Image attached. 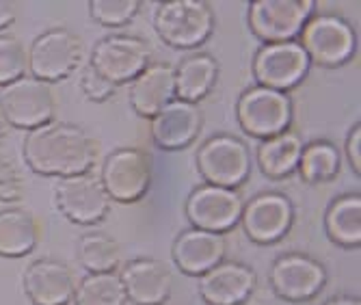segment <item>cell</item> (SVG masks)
<instances>
[{
	"mask_svg": "<svg viewBox=\"0 0 361 305\" xmlns=\"http://www.w3.org/2000/svg\"><path fill=\"white\" fill-rule=\"evenodd\" d=\"M18 18V11H16V5L13 3H5V0H0V32L7 30Z\"/></svg>",
	"mask_w": 361,
	"mask_h": 305,
	"instance_id": "34",
	"label": "cell"
},
{
	"mask_svg": "<svg viewBox=\"0 0 361 305\" xmlns=\"http://www.w3.org/2000/svg\"><path fill=\"white\" fill-rule=\"evenodd\" d=\"M22 158L30 172L42 178H72L93 169L97 143L82 126L52 119L26 132Z\"/></svg>",
	"mask_w": 361,
	"mask_h": 305,
	"instance_id": "1",
	"label": "cell"
},
{
	"mask_svg": "<svg viewBox=\"0 0 361 305\" xmlns=\"http://www.w3.org/2000/svg\"><path fill=\"white\" fill-rule=\"evenodd\" d=\"M326 282H329V273L324 264L301 251L277 256L269 268L271 290L288 303H305L316 299L324 290Z\"/></svg>",
	"mask_w": 361,
	"mask_h": 305,
	"instance_id": "12",
	"label": "cell"
},
{
	"mask_svg": "<svg viewBox=\"0 0 361 305\" xmlns=\"http://www.w3.org/2000/svg\"><path fill=\"white\" fill-rule=\"evenodd\" d=\"M76 258L87 273H117L121 249L113 236L104 232H85L76 241Z\"/></svg>",
	"mask_w": 361,
	"mask_h": 305,
	"instance_id": "26",
	"label": "cell"
},
{
	"mask_svg": "<svg viewBox=\"0 0 361 305\" xmlns=\"http://www.w3.org/2000/svg\"><path fill=\"white\" fill-rule=\"evenodd\" d=\"M56 210L76 225H95L109 217L111 197L97 176L80 174L61 178L54 186Z\"/></svg>",
	"mask_w": 361,
	"mask_h": 305,
	"instance_id": "14",
	"label": "cell"
},
{
	"mask_svg": "<svg viewBox=\"0 0 361 305\" xmlns=\"http://www.w3.org/2000/svg\"><path fill=\"white\" fill-rule=\"evenodd\" d=\"M141 5V0H91L89 16L100 26L121 28L139 16Z\"/></svg>",
	"mask_w": 361,
	"mask_h": 305,
	"instance_id": "29",
	"label": "cell"
},
{
	"mask_svg": "<svg viewBox=\"0 0 361 305\" xmlns=\"http://www.w3.org/2000/svg\"><path fill=\"white\" fill-rule=\"evenodd\" d=\"M301 150H303L301 134L290 128L281 134H275L271 139L259 141L255 152V162L262 176H267L269 180H286L292 174H297Z\"/></svg>",
	"mask_w": 361,
	"mask_h": 305,
	"instance_id": "24",
	"label": "cell"
},
{
	"mask_svg": "<svg viewBox=\"0 0 361 305\" xmlns=\"http://www.w3.org/2000/svg\"><path fill=\"white\" fill-rule=\"evenodd\" d=\"M243 197L238 191H229L221 186L200 184L195 186L186 201L184 215L195 229H204L212 234H227L240 221Z\"/></svg>",
	"mask_w": 361,
	"mask_h": 305,
	"instance_id": "15",
	"label": "cell"
},
{
	"mask_svg": "<svg viewBox=\"0 0 361 305\" xmlns=\"http://www.w3.org/2000/svg\"><path fill=\"white\" fill-rule=\"evenodd\" d=\"M322 305H361L357 294H336L331 299H326Z\"/></svg>",
	"mask_w": 361,
	"mask_h": 305,
	"instance_id": "35",
	"label": "cell"
},
{
	"mask_svg": "<svg viewBox=\"0 0 361 305\" xmlns=\"http://www.w3.org/2000/svg\"><path fill=\"white\" fill-rule=\"evenodd\" d=\"M5 134H7V124H5L3 117H0V143L5 141Z\"/></svg>",
	"mask_w": 361,
	"mask_h": 305,
	"instance_id": "36",
	"label": "cell"
},
{
	"mask_svg": "<svg viewBox=\"0 0 361 305\" xmlns=\"http://www.w3.org/2000/svg\"><path fill=\"white\" fill-rule=\"evenodd\" d=\"M74 305H126L117 273H87L74 290Z\"/></svg>",
	"mask_w": 361,
	"mask_h": 305,
	"instance_id": "28",
	"label": "cell"
},
{
	"mask_svg": "<svg viewBox=\"0 0 361 305\" xmlns=\"http://www.w3.org/2000/svg\"><path fill=\"white\" fill-rule=\"evenodd\" d=\"M219 74L221 67L212 54L190 52L173 67L176 100L188 102V104H200L202 100H206L214 91Z\"/></svg>",
	"mask_w": 361,
	"mask_h": 305,
	"instance_id": "22",
	"label": "cell"
},
{
	"mask_svg": "<svg viewBox=\"0 0 361 305\" xmlns=\"http://www.w3.org/2000/svg\"><path fill=\"white\" fill-rule=\"evenodd\" d=\"M324 234L342 249L361 245V197L359 193H342L329 201L322 217Z\"/></svg>",
	"mask_w": 361,
	"mask_h": 305,
	"instance_id": "25",
	"label": "cell"
},
{
	"mask_svg": "<svg viewBox=\"0 0 361 305\" xmlns=\"http://www.w3.org/2000/svg\"><path fill=\"white\" fill-rule=\"evenodd\" d=\"M82 61V40L74 30L48 28L26 50V74L46 85L70 78Z\"/></svg>",
	"mask_w": 361,
	"mask_h": 305,
	"instance_id": "3",
	"label": "cell"
},
{
	"mask_svg": "<svg viewBox=\"0 0 361 305\" xmlns=\"http://www.w3.org/2000/svg\"><path fill=\"white\" fill-rule=\"evenodd\" d=\"M342 167V154L336 148V143L326 139H316L310 143H303L297 174L307 184H322L331 182Z\"/></svg>",
	"mask_w": 361,
	"mask_h": 305,
	"instance_id": "27",
	"label": "cell"
},
{
	"mask_svg": "<svg viewBox=\"0 0 361 305\" xmlns=\"http://www.w3.org/2000/svg\"><path fill=\"white\" fill-rule=\"evenodd\" d=\"M204 184L238 191L251 178V150L234 134H212L195 154Z\"/></svg>",
	"mask_w": 361,
	"mask_h": 305,
	"instance_id": "4",
	"label": "cell"
},
{
	"mask_svg": "<svg viewBox=\"0 0 361 305\" xmlns=\"http://www.w3.org/2000/svg\"><path fill=\"white\" fill-rule=\"evenodd\" d=\"M22 288L32 305H70L76 290V277L65 262L39 258L26 266Z\"/></svg>",
	"mask_w": 361,
	"mask_h": 305,
	"instance_id": "18",
	"label": "cell"
},
{
	"mask_svg": "<svg viewBox=\"0 0 361 305\" xmlns=\"http://www.w3.org/2000/svg\"><path fill=\"white\" fill-rule=\"evenodd\" d=\"M80 91L85 93V97L89 102H109L111 97H115L117 87L113 83H109L102 74H97L91 65H85V70L80 72Z\"/></svg>",
	"mask_w": 361,
	"mask_h": 305,
	"instance_id": "31",
	"label": "cell"
},
{
	"mask_svg": "<svg viewBox=\"0 0 361 305\" xmlns=\"http://www.w3.org/2000/svg\"><path fill=\"white\" fill-rule=\"evenodd\" d=\"M344 152H346V160L353 169V174L359 178L361 176V124L355 121L348 128L346 141H344Z\"/></svg>",
	"mask_w": 361,
	"mask_h": 305,
	"instance_id": "33",
	"label": "cell"
},
{
	"mask_svg": "<svg viewBox=\"0 0 361 305\" xmlns=\"http://www.w3.org/2000/svg\"><path fill=\"white\" fill-rule=\"evenodd\" d=\"M204 115L197 104L173 100L156 117L149 119L152 141L165 152H180L190 148L202 134Z\"/></svg>",
	"mask_w": 361,
	"mask_h": 305,
	"instance_id": "19",
	"label": "cell"
},
{
	"mask_svg": "<svg viewBox=\"0 0 361 305\" xmlns=\"http://www.w3.org/2000/svg\"><path fill=\"white\" fill-rule=\"evenodd\" d=\"M152 156L141 148H115L106 154L100 169V182L111 201H141L152 186Z\"/></svg>",
	"mask_w": 361,
	"mask_h": 305,
	"instance_id": "9",
	"label": "cell"
},
{
	"mask_svg": "<svg viewBox=\"0 0 361 305\" xmlns=\"http://www.w3.org/2000/svg\"><path fill=\"white\" fill-rule=\"evenodd\" d=\"M56 115V97L50 85L22 76L0 89V117L18 130H35Z\"/></svg>",
	"mask_w": 361,
	"mask_h": 305,
	"instance_id": "8",
	"label": "cell"
},
{
	"mask_svg": "<svg viewBox=\"0 0 361 305\" xmlns=\"http://www.w3.org/2000/svg\"><path fill=\"white\" fill-rule=\"evenodd\" d=\"M26 76V48L9 32H0V89Z\"/></svg>",
	"mask_w": 361,
	"mask_h": 305,
	"instance_id": "30",
	"label": "cell"
},
{
	"mask_svg": "<svg viewBox=\"0 0 361 305\" xmlns=\"http://www.w3.org/2000/svg\"><path fill=\"white\" fill-rule=\"evenodd\" d=\"M294 102L290 93L264 87H249L236 102V121L251 139L264 141L290 130Z\"/></svg>",
	"mask_w": 361,
	"mask_h": 305,
	"instance_id": "6",
	"label": "cell"
},
{
	"mask_svg": "<svg viewBox=\"0 0 361 305\" xmlns=\"http://www.w3.org/2000/svg\"><path fill=\"white\" fill-rule=\"evenodd\" d=\"M310 67L312 63L305 50L294 40L279 44H262L253 54L251 74L257 87L288 93L305 80Z\"/></svg>",
	"mask_w": 361,
	"mask_h": 305,
	"instance_id": "13",
	"label": "cell"
},
{
	"mask_svg": "<svg viewBox=\"0 0 361 305\" xmlns=\"http://www.w3.org/2000/svg\"><path fill=\"white\" fill-rule=\"evenodd\" d=\"M126 301L135 305H165L173 292V275L158 258H133L119 266Z\"/></svg>",
	"mask_w": 361,
	"mask_h": 305,
	"instance_id": "16",
	"label": "cell"
},
{
	"mask_svg": "<svg viewBox=\"0 0 361 305\" xmlns=\"http://www.w3.org/2000/svg\"><path fill=\"white\" fill-rule=\"evenodd\" d=\"M197 280L206 305H245L257 288L255 268L240 260H223Z\"/></svg>",
	"mask_w": 361,
	"mask_h": 305,
	"instance_id": "17",
	"label": "cell"
},
{
	"mask_svg": "<svg viewBox=\"0 0 361 305\" xmlns=\"http://www.w3.org/2000/svg\"><path fill=\"white\" fill-rule=\"evenodd\" d=\"M24 195V182L11 158L0 154V201L16 203Z\"/></svg>",
	"mask_w": 361,
	"mask_h": 305,
	"instance_id": "32",
	"label": "cell"
},
{
	"mask_svg": "<svg viewBox=\"0 0 361 305\" xmlns=\"http://www.w3.org/2000/svg\"><path fill=\"white\" fill-rule=\"evenodd\" d=\"M214 9L206 0H167L154 9L156 35L176 50H195L214 32Z\"/></svg>",
	"mask_w": 361,
	"mask_h": 305,
	"instance_id": "2",
	"label": "cell"
},
{
	"mask_svg": "<svg viewBox=\"0 0 361 305\" xmlns=\"http://www.w3.org/2000/svg\"><path fill=\"white\" fill-rule=\"evenodd\" d=\"M42 227L28 208H0V258H24L37 249Z\"/></svg>",
	"mask_w": 361,
	"mask_h": 305,
	"instance_id": "23",
	"label": "cell"
},
{
	"mask_svg": "<svg viewBox=\"0 0 361 305\" xmlns=\"http://www.w3.org/2000/svg\"><path fill=\"white\" fill-rule=\"evenodd\" d=\"M312 65L342 67L357 52V32L353 24L336 13H314L297 40Z\"/></svg>",
	"mask_w": 361,
	"mask_h": 305,
	"instance_id": "5",
	"label": "cell"
},
{
	"mask_svg": "<svg viewBox=\"0 0 361 305\" xmlns=\"http://www.w3.org/2000/svg\"><path fill=\"white\" fill-rule=\"evenodd\" d=\"M173 100H176V83H173V65L169 63H152L130 83L128 89L130 107L143 119L156 117Z\"/></svg>",
	"mask_w": 361,
	"mask_h": 305,
	"instance_id": "21",
	"label": "cell"
},
{
	"mask_svg": "<svg viewBox=\"0 0 361 305\" xmlns=\"http://www.w3.org/2000/svg\"><path fill=\"white\" fill-rule=\"evenodd\" d=\"M316 13L314 0H253L247 22L253 37L262 44L299 40L305 22Z\"/></svg>",
	"mask_w": 361,
	"mask_h": 305,
	"instance_id": "10",
	"label": "cell"
},
{
	"mask_svg": "<svg viewBox=\"0 0 361 305\" xmlns=\"http://www.w3.org/2000/svg\"><path fill=\"white\" fill-rule=\"evenodd\" d=\"M227 253V236L204 229H182L171 245V260L184 275L202 277Z\"/></svg>",
	"mask_w": 361,
	"mask_h": 305,
	"instance_id": "20",
	"label": "cell"
},
{
	"mask_svg": "<svg viewBox=\"0 0 361 305\" xmlns=\"http://www.w3.org/2000/svg\"><path fill=\"white\" fill-rule=\"evenodd\" d=\"M89 65L115 87L133 83L152 65V46L139 35L113 32L97 40L89 54Z\"/></svg>",
	"mask_w": 361,
	"mask_h": 305,
	"instance_id": "7",
	"label": "cell"
},
{
	"mask_svg": "<svg viewBox=\"0 0 361 305\" xmlns=\"http://www.w3.org/2000/svg\"><path fill=\"white\" fill-rule=\"evenodd\" d=\"M297 208L288 195L279 191H262L243 201L240 225L247 239L255 245H275L290 234Z\"/></svg>",
	"mask_w": 361,
	"mask_h": 305,
	"instance_id": "11",
	"label": "cell"
}]
</instances>
